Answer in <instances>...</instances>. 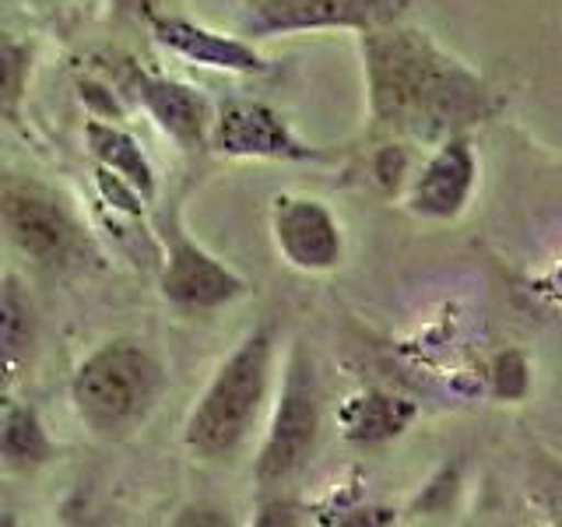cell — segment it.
Segmentation results:
<instances>
[{
    "mask_svg": "<svg viewBox=\"0 0 562 527\" xmlns=\"http://www.w3.org/2000/svg\"><path fill=\"white\" fill-rule=\"evenodd\" d=\"M369 70L380 120L408 134H447L488 113L485 88L418 32L373 35Z\"/></svg>",
    "mask_w": 562,
    "mask_h": 527,
    "instance_id": "6da1fadb",
    "label": "cell"
},
{
    "mask_svg": "<svg viewBox=\"0 0 562 527\" xmlns=\"http://www.w3.org/2000/svg\"><path fill=\"white\" fill-rule=\"evenodd\" d=\"M268 359L271 338L268 330H260L225 362L198 415L190 418L187 436L201 453H228L246 436L260 408L263 386H268Z\"/></svg>",
    "mask_w": 562,
    "mask_h": 527,
    "instance_id": "7a4b0ae2",
    "label": "cell"
},
{
    "mask_svg": "<svg viewBox=\"0 0 562 527\" xmlns=\"http://www.w3.org/2000/svg\"><path fill=\"white\" fill-rule=\"evenodd\" d=\"M155 386L158 369L145 351L134 345H110L78 369L75 401L95 429L116 433L145 415Z\"/></svg>",
    "mask_w": 562,
    "mask_h": 527,
    "instance_id": "3957f363",
    "label": "cell"
},
{
    "mask_svg": "<svg viewBox=\"0 0 562 527\" xmlns=\"http://www.w3.org/2000/svg\"><path fill=\"white\" fill-rule=\"evenodd\" d=\"M313 436H316V383H313L310 362L303 356H295L271 439L260 457V479L278 482V479H285V474H292L303 464Z\"/></svg>",
    "mask_w": 562,
    "mask_h": 527,
    "instance_id": "277c9868",
    "label": "cell"
},
{
    "mask_svg": "<svg viewBox=\"0 0 562 527\" xmlns=\"http://www.w3.org/2000/svg\"><path fill=\"white\" fill-rule=\"evenodd\" d=\"M397 0H257L246 14V32L271 35L324 25H383L397 14Z\"/></svg>",
    "mask_w": 562,
    "mask_h": 527,
    "instance_id": "5b68a950",
    "label": "cell"
},
{
    "mask_svg": "<svg viewBox=\"0 0 562 527\" xmlns=\"http://www.w3.org/2000/svg\"><path fill=\"white\" fill-rule=\"evenodd\" d=\"M215 145L228 155H271V158H306L310 152L285 131L268 105L228 102L218 116Z\"/></svg>",
    "mask_w": 562,
    "mask_h": 527,
    "instance_id": "8992f818",
    "label": "cell"
},
{
    "mask_svg": "<svg viewBox=\"0 0 562 527\" xmlns=\"http://www.w3.org/2000/svg\"><path fill=\"white\" fill-rule=\"evenodd\" d=\"M274 228L281 250L299 268H330L341 254L338 228H334L330 215L316 201H278Z\"/></svg>",
    "mask_w": 562,
    "mask_h": 527,
    "instance_id": "52a82bcc",
    "label": "cell"
},
{
    "mask_svg": "<svg viewBox=\"0 0 562 527\" xmlns=\"http://www.w3.org/2000/svg\"><path fill=\"white\" fill-rule=\"evenodd\" d=\"M0 208H4L18 243H22L32 257L57 260L67 254L75 228L64 218V211L53 201H46L43 193L25 190V187H4L0 190Z\"/></svg>",
    "mask_w": 562,
    "mask_h": 527,
    "instance_id": "ba28073f",
    "label": "cell"
},
{
    "mask_svg": "<svg viewBox=\"0 0 562 527\" xmlns=\"http://www.w3.org/2000/svg\"><path fill=\"white\" fill-rule=\"evenodd\" d=\"M471 180H474V162L468 145L464 141H450L429 162V169L422 172V180L412 193V208L418 215H436V218L457 215L471 193Z\"/></svg>",
    "mask_w": 562,
    "mask_h": 527,
    "instance_id": "9c48e42d",
    "label": "cell"
},
{
    "mask_svg": "<svg viewBox=\"0 0 562 527\" xmlns=\"http://www.w3.org/2000/svg\"><path fill=\"white\" fill-rule=\"evenodd\" d=\"M239 292V281L198 246L180 243L166 271V295L180 306H218Z\"/></svg>",
    "mask_w": 562,
    "mask_h": 527,
    "instance_id": "30bf717a",
    "label": "cell"
},
{
    "mask_svg": "<svg viewBox=\"0 0 562 527\" xmlns=\"http://www.w3.org/2000/svg\"><path fill=\"white\" fill-rule=\"evenodd\" d=\"M155 32L166 46L180 49L183 57L211 64V67H228V70H263V60L250 46H243L236 40H222V35H211L198 25L183 22V18H155Z\"/></svg>",
    "mask_w": 562,
    "mask_h": 527,
    "instance_id": "8fae6325",
    "label": "cell"
},
{
    "mask_svg": "<svg viewBox=\"0 0 562 527\" xmlns=\"http://www.w3.org/2000/svg\"><path fill=\"white\" fill-rule=\"evenodd\" d=\"M140 96H145L148 110L162 120V127L172 131L183 141H198L204 131V102L183 85L158 81V78H140L137 81Z\"/></svg>",
    "mask_w": 562,
    "mask_h": 527,
    "instance_id": "7c38bea8",
    "label": "cell"
},
{
    "mask_svg": "<svg viewBox=\"0 0 562 527\" xmlns=\"http://www.w3.org/2000/svg\"><path fill=\"white\" fill-rule=\"evenodd\" d=\"M415 408L404 401L383 397V394H369L348 404L345 422H348V436L351 439H366V444H376V439H391L412 422Z\"/></svg>",
    "mask_w": 562,
    "mask_h": 527,
    "instance_id": "4fadbf2b",
    "label": "cell"
},
{
    "mask_svg": "<svg viewBox=\"0 0 562 527\" xmlns=\"http://www.w3.org/2000/svg\"><path fill=\"white\" fill-rule=\"evenodd\" d=\"M88 141H92L95 155L105 166H113L131 187H137L145 198H151V169L145 162V155H140V148L127 134H120L113 127H102V123H92V127H88Z\"/></svg>",
    "mask_w": 562,
    "mask_h": 527,
    "instance_id": "5bb4252c",
    "label": "cell"
},
{
    "mask_svg": "<svg viewBox=\"0 0 562 527\" xmlns=\"http://www.w3.org/2000/svg\"><path fill=\"white\" fill-rule=\"evenodd\" d=\"M32 345V321L22 303V292L14 289V281L0 285V369L4 377H14V369L25 362Z\"/></svg>",
    "mask_w": 562,
    "mask_h": 527,
    "instance_id": "9a60e30c",
    "label": "cell"
},
{
    "mask_svg": "<svg viewBox=\"0 0 562 527\" xmlns=\"http://www.w3.org/2000/svg\"><path fill=\"white\" fill-rule=\"evenodd\" d=\"M0 450L18 464H35L49 453V444H46V436L32 412H14L8 418L4 433H0Z\"/></svg>",
    "mask_w": 562,
    "mask_h": 527,
    "instance_id": "2e32d148",
    "label": "cell"
},
{
    "mask_svg": "<svg viewBox=\"0 0 562 527\" xmlns=\"http://www.w3.org/2000/svg\"><path fill=\"white\" fill-rule=\"evenodd\" d=\"M25 85V53L0 43V105H14Z\"/></svg>",
    "mask_w": 562,
    "mask_h": 527,
    "instance_id": "e0dca14e",
    "label": "cell"
},
{
    "mask_svg": "<svg viewBox=\"0 0 562 527\" xmlns=\"http://www.w3.org/2000/svg\"><path fill=\"white\" fill-rule=\"evenodd\" d=\"M492 380H496V394L499 397H524L527 366H524V359L517 356V351H506V356L496 359V373H492Z\"/></svg>",
    "mask_w": 562,
    "mask_h": 527,
    "instance_id": "ac0fdd59",
    "label": "cell"
},
{
    "mask_svg": "<svg viewBox=\"0 0 562 527\" xmlns=\"http://www.w3.org/2000/svg\"><path fill=\"white\" fill-rule=\"evenodd\" d=\"M401 172H404V155H401V148H383L380 158H376V176H380V183H383V187H397Z\"/></svg>",
    "mask_w": 562,
    "mask_h": 527,
    "instance_id": "d6986e66",
    "label": "cell"
},
{
    "mask_svg": "<svg viewBox=\"0 0 562 527\" xmlns=\"http://www.w3.org/2000/svg\"><path fill=\"white\" fill-rule=\"evenodd\" d=\"M116 4L127 11V14H137V18H158V11H162L166 0H116Z\"/></svg>",
    "mask_w": 562,
    "mask_h": 527,
    "instance_id": "ffe728a7",
    "label": "cell"
}]
</instances>
